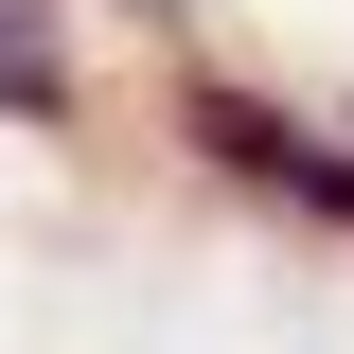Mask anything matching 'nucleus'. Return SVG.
I'll return each instance as SVG.
<instances>
[{
  "label": "nucleus",
  "mask_w": 354,
  "mask_h": 354,
  "mask_svg": "<svg viewBox=\"0 0 354 354\" xmlns=\"http://www.w3.org/2000/svg\"><path fill=\"white\" fill-rule=\"evenodd\" d=\"M177 160L230 177L248 213L337 230V248H354V142L319 124V106H283V88H248V71H177Z\"/></svg>",
  "instance_id": "1"
},
{
  "label": "nucleus",
  "mask_w": 354,
  "mask_h": 354,
  "mask_svg": "<svg viewBox=\"0 0 354 354\" xmlns=\"http://www.w3.org/2000/svg\"><path fill=\"white\" fill-rule=\"evenodd\" d=\"M0 124H36V142L88 124V71H71V36H53V0H0Z\"/></svg>",
  "instance_id": "2"
},
{
  "label": "nucleus",
  "mask_w": 354,
  "mask_h": 354,
  "mask_svg": "<svg viewBox=\"0 0 354 354\" xmlns=\"http://www.w3.org/2000/svg\"><path fill=\"white\" fill-rule=\"evenodd\" d=\"M142 18H195V0H142Z\"/></svg>",
  "instance_id": "3"
}]
</instances>
